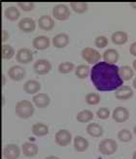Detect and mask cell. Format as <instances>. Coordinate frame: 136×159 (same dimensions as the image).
<instances>
[{
  "label": "cell",
  "instance_id": "5b68a950",
  "mask_svg": "<svg viewBox=\"0 0 136 159\" xmlns=\"http://www.w3.org/2000/svg\"><path fill=\"white\" fill-rule=\"evenodd\" d=\"M52 69L51 63L45 59H39L34 63L33 70L34 71L40 74V75H44V74H48Z\"/></svg>",
  "mask_w": 136,
  "mask_h": 159
},
{
  "label": "cell",
  "instance_id": "7c38bea8",
  "mask_svg": "<svg viewBox=\"0 0 136 159\" xmlns=\"http://www.w3.org/2000/svg\"><path fill=\"white\" fill-rule=\"evenodd\" d=\"M50 40L47 36H38L33 40V46L34 48L38 50H44L49 48Z\"/></svg>",
  "mask_w": 136,
  "mask_h": 159
},
{
  "label": "cell",
  "instance_id": "d6986e66",
  "mask_svg": "<svg viewBox=\"0 0 136 159\" xmlns=\"http://www.w3.org/2000/svg\"><path fill=\"white\" fill-rule=\"evenodd\" d=\"M23 90L29 95H33V93H38L41 90V84L37 80H28L24 83Z\"/></svg>",
  "mask_w": 136,
  "mask_h": 159
},
{
  "label": "cell",
  "instance_id": "484cf974",
  "mask_svg": "<svg viewBox=\"0 0 136 159\" xmlns=\"http://www.w3.org/2000/svg\"><path fill=\"white\" fill-rule=\"evenodd\" d=\"M93 118H94V114L92 113V111L87 110V109L80 111L76 116V120L79 121V123H83V124L92 120Z\"/></svg>",
  "mask_w": 136,
  "mask_h": 159
},
{
  "label": "cell",
  "instance_id": "9c48e42d",
  "mask_svg": "<svg viewBox=\"0 0 136 159\" xmlns=\"http://www.w3.org/2000/svg\"><path fill=\"white\" fill-rule=\"evenodd\" d=\"M20 154V149L16 144H8L3 149V155L6 159H17Z\"/></svg>",
  "mask_w": 136,
  "mask_h": 159
},
{
  "label": "cell",
  "instance_id": "74e56055",
  "mask_svg": "<svg viewBox=\"0 0 136 159\" xmlns=\"http://www.w3.org/2000/svg\"><path fill=\"white\" fill-rule=\"evenodd\" d=\"M9 39V33L7 30H2V43H5Z\"/></svg>",
  "mask_w": 136,
  "mask_h": 159
},
{
  "label": "cell",
  "instance_id": "4dcf8cb0",
  "mask_svg": "<svg viewBox=\"0 0 136 159\" xmlns=\"http://www.w3.org/2000/svg\"><path fill=\"white\" fill-rule=\"evenodd\" d=\"M75 68V65L74 63L71 62H63L59 65L58 67V70L59 72L63 73V74H66V73H70V71H72Z\"/></svg>",
  "mask_w": 136,
  "mask_h": 159
},
{
  "label": "cell",
  "instance_id": "ffe728a7",
  "mask_svg": "<svg viewBox=\"0 0 136 159\" xmlns=\"http://www.w3.org/2000/svg\"><path fill=\"white\" fill-rule=\"evenodd\" d=\"M38 23L39 27L44 31H50L54 27V20L49 16H42L39 18Z\"/></svg>",
  "mask_w": 136,
  "mask_h": 159
},
{
  "label": "cell",
  "instance_id": "ab89813d",
  "mask_svg": "<svg viewBox=\"0 0 136 159\" xmlns=\"http://www.w3.org/2000/svg\"><path fill=\"white\" fill-rule=\"evenodd\" d=\"M132 67H133V69H134V70L136 71V59L132 62Z\"/></svg>",
  "mask_w": 136,
  "mask_h": 159
},
{
  "label": "cell",
  "instance_id": "9a60e30c",
  "mask_svg": "<svg viewBox=\"0 0 136 159\" xmlns=\"http://www.w3.org/2000/svg\"><path fill=\"white\" fill-rule=\"evenodd\" d=\"M70 38L65 33H60L56 36H54L52 39V44L57 48H64L69 44Z\"/></svg>",
  "mask_w": 136,
  "mask_h": 159
},
{
  "label": "cell",
  "instance_id": "836d02e7",
  "mask_svg": "<svg viewBox=\"0 0 136 159\" xmlns=\"http://www.w3.org/2000/svg\"><path fill=\"white\" fill-rule=\"evenodd\" d=\"M97 116L101 120H106L110 117V110L107 107H101L97 111Z\"/></svg>",
  "mask_w": 136,
  "mask_h": 159
},
{
  "label": "cell",
  "instance_id": "ba28073f",
  "mask_svg": "<svg viewBox=\"0 0 136 159\" xmlns=\"http://www.w3.org/2000/svg\"><path fill=\"white\" fill-rule=\"evenodd\" d=\"M112 118L117 123H125L129 118V111L123 106L116 107L112 113Z\"/></svg>",
  "mask_w": 136,
  "mask_h": 159
},
{
  "label": "cell",
  "instance_id": "3957f363",
  "mask_svg": "<svg viewBox=\"0 0 136 159\" xmlns=\"http://www.w3.org/2000/svg\"><path fill=\"white\" fill-rule=\"evenodd\" d=\"M118 149V144L113 139H104L98 145V151L104 155L114 154Z\"/></svg>",
  "mask_w": 136,
  "mask_h": 159
},
{
  "label": "cell",
  "instance_id": "ac0fdd59",
  "mask_svg": "<svg viewBox=\"0 0 136 159\" xmlns=\"http://www.w3.org/2000/svg\"><path fill=\"white\" fill-rule=\"evenodd\" d=\"M120 58V55L118 53V51L116 49L113 48H109L104 51L103 53V59L104 62L108 63V64H112L115 65L118 61H119Z\"/></svg>",
  "mask_w": 136,
  "mask_h": 159
},
{
  "label": "cell",
  "instance_id": "f35d334b",
  "mask_svg": "<svg viewBox=\"0 0 136 159\" xmlns=\"http://www.w3.org/2000/svg\"><path fill=\"white\" fill-rule=\"evenodd\" d=\"M45 159H60V158H58L57 156H54V155H51V156H48Z\"/></svg>",
  "mask_w": 136,
  "mask_h": 159
},
{
  "label": "cell",
  "instance_id": "30bf717a",
  "mask_svg": "<svg viewBox=\"0 0 136 159\" xmlns=\"http://www.w3.org/2000/svg\"><path fill=\"white\" fill-rule=\"evenodd\" d=\"M16 60L20 64H28L33 61V52L29 48H20L16 55Z\"/></svg>",
  "mask_w": 136,
  "mask_h": 159
},
{
  "label": "cell",
  "instance_id": "d4e9b609",
  "mask_svg": "<svg viewBox=\"0 0 136 159\" xmlns=\"http://www.w3.org/2000/svg\"><path fill=\"white\" fill-rule=\"evenodd\" d=\"M48 126L42 123H38V124H35L32 126V132L35 136H38V137H43L45 136L48 133Z\"/></svg>",
  "mask_w": 136,
  "mask_h": 159
},
{
  "label": "cell",
  "instance_id": "ee69618b",
  "mask_svg": "<svg viewBox=\"0 0 136 159\" xmlns=\"http://www.w3.org/2000/svg\"><path fill=\"white\" fill-rule=\"evenodd\" d=\"M132 159H136V151L133 152V155H132Z\"/></svg>",
  "mask_w": 136,
  "mask_h": 159
},
{
  "label": "cell",
  "instance_id": "5bb4252c",
  "mask_svg": "<svg viewBox=\"0 0 136 159\" xmlns=\"http://www.w3.org/2000/svg\"><path fill=\"white\" fill-rule=\"evenodd\" d=\"M19 28L21 31H23L25 33H30V32L35 31L36 23L31 17H24V18H22V20H20Z\"/></svg>",
  "mask_w": 136,
  "mask_h": 159
},
{
  "label": "cell",
  "instance_id": "f546056e",
  "mask_svg": "<svg viewBox=\"0 0 136 159\" xmlns=\"http://www.w3.org/2000/svg\"><path fill=\"white\" fill-rule=\"evenodd\" d=\"M15 55V49L13 46L9 44H3L2 45V59L4 60H9L13 58Z\"/></svg>",
  "mask_w": 136,
  "mask_h": 159
},
{
  "label": "cell",
  "instance_id": "277c9868",
  "mask_svg": "<svg viewBox=\"0 0 136 159\" xmlns=\"http://www.w3.org/2000/svg\"><path fill=\"white\" fill-rule=\"evenodd\" d=\"M81 56H82V58L88 64H92V65L97 64L98 61L102 58L101 53L97 51L93 48H85L82 51H81Z\"/></svg>",
  "mask_w": 136,
  "mask_h": 159
},
{
  "label": "cell",
  "instance_id": "e0dca14e",
  "mask_svg": "<svg viewBox=\"0 0 136 159\" xmlns=\"http://www.w3.org/2000/svg\"><path fill=\"white\" fill-rule=\"evenodd\" d=\"M74 147L78 152H83L89 148L88 140L82 136H75L74 139Z\"/></svg>",
  "mask_w": 136,
  "mask_h": 159
},
{
  "label": "cell",
  "instance_id": "f6af8a7d",
  "mask_svg": "<svg viewBox=\"0 0 136 159\" xmlns=\"http://www.w3.org/2000/svg\"><path fill=\"white\" fill-rule=\"evenodd\" d=\"M133 132H134V134L136 135V126H135V127L133 128Z\"/></svg>",
  "mask_w": 136,
  "mask_h": 159
},
{
  "label": "cell",
  "instance_id": "7402d4cb",
  "mask_svg": "<svg viewBox=\"0 0 136 159\" xmlns=\"http://www.w3.org/2000/svg\"><path fill=\"white\" fill-rule=\"evenodd\" d=\"M129 40V36L124 31H117L114 32L111 36V41L113 43L118 44V45H122L125 44Z\"/></svg>",
  "mask_w": 136,
  "mask_h": 159
},
{
  "label": "cell",
  "instance_id": "7a4b0ae2",
  "mask_svg": "<svg viewBox=\"0 0 136 159\" xmlns=\"http://www.w3.org/2000/svg\"><path fill=\"white\" fill-rule=\"evenodd\" d=\"M34 112V106L29 100H20L16 104V114L21 119L30 118Z\"/></svg>",
  "mask_w": 136,
  "mask_h": 159
},
{
  "label": "cell",
  "instance_id": "d6a6232c",
  "mask_svg": "<svg viewBox=\"0 0 136 159\" xmlns=\"http://www.w3.org/2000/svg\"><path fill=\"white\" fill-rule=\"evenodd\" d=\"M118 138L121 142H129L131 138H132V135H131V132L128 129H121L119 132H118Z\"/></svg>",
  "mask_w": 136,
  "mask_h": 159
},
{
  "label": "cell",
  "instance_id": "1f68e13d",
  "mask_svg": "<svg viewBox=\"0 0 136 159\" xmlns=\"http://www.w3.org/2000/svg\"><path fill=\"white\" fill-rule=\"evenodd\" d=\"M85 100L90 105H96L98 103L99 101H101V97H99L98 93H89L88 95H86V97H85Z\"/></svg>",
  "mask_w": 136,
  "mask_h": 159
},
{
  "label": "cell",
  "instance_id": "8d00e7d4",
  "mask_svg": "<svg viewBox=\"0 0 136 159\" xmlns=\"http://www.w3.org/2000/svg\"><path fill=\"white\" fill-rule=\"evenodd\" d=\"M129 52H130L131 55L136 56V42H134L133 43L130 44V46H129Z\"/></svg>",
  "mask_w": 136,
  "mask_h": 159
},
{
  "label": "cell",
  "instance_id": "4fadbf2b",
  "mask_svg": "<svg viewBox=\"0 0 136 159\" xmlns=\"http://www.w3.org/2000/svg\"><path fill=\"white\" fill-rule=\"evenodd\" d=\"M133 90L129 86H122L115 92V97L119 100H126L132 98Z\"/></svg>",
  "mask_w": 136,
  "mask_h": 159
},
{
  "label": "cell",
  "instance_id": "603a6c76",
  "mask_svg": "<svg viewBox=\"0 0 136 159\" xmlns=\"http://www.w3.org/2000/svg\"><path fill=\"white\" fill-rule=\"evenodd\" d=\"M4 16L7 20H11V21H15L19 20V17L20 16V13L19 11V9L15 6H10L5 9L4 11Z\"/></svg>",
  "mask_w": 136,
  "mask_h": 159
},
{
  "label": "cell",
  "instance_id": "b9f144b4",
  "mask_svg": "<svg viewBox=\"0 0 136 159\" xmlns=\"http://www.w3.org/2000/svg\"><path fill=\"white\" fill-rule=\"evenodd\" d=\"M130 6H131L132 8H134L135 10H136V2H131V3H130Z\"/></svg>",
  "mask_w": 136,
  "mask_h": 159
},
{
  "label": "cell",
  "instance_id": "e575fe53",
  "mask_svg": "<svg viewBox=\"0 0 136 159\" xmlns=\"http://www.w3.org/2000/svg\"><path fill=\"white\" fill-rule=\"evenodd\" d=\"M95 44L98 48H103L108 44V40L104 36H98L95 40Z\"/></svg>",
  "mask_w": 136,
  "mask_h": 159
},
{
  "label": "cell",
  "instance_id": "4316f807",
  "mask_svg": "<svg viewBox=\"0 0 136 159\" xmlns=\"http://www.w3.org/2000/svg\"><path fill=\"white\" fill-rule=\"evenodd\" d=\"M70 5L72 11L77 14H84L88 11V4L86 2H70Z\"/></svg>",
  "mask_w": 136,
  "mask_h": 159
},
{
  "label": "cell",
  "instance_id": "52a82bcc",
  "mask_svg": "<svg viewBox=\"0 0 136 159\" xmlns=\"http://www.w3.org/2000/svg\"><path fill=\"white\" fill-rule=\"evenodd\" d=\"M71 142V134L67 129H60L55 134V143L60 147H67Z\"/></svg>",
  "mask_w": 136,
  "mask_h": 159
},
{
  "label": "cell",
  "instance_id": "83f0119b",
  "mask_svg": "<svg viewBox=\"0 0 136 159\" xmlns=\"http://www.w3.org/2000/svg\"><path fill=\"white\" fill-rule=\"evenodd\" d=\"M120 75L123 80H130L134 75V71L129 66H123L120 68Z\"/></svg>",
  "mask_w": 136,
  "mask_h": 159
},
{
  "label": "cell",
  "instance_id": "8fae6325",
  "mask_svg": "<svg viewBox=\"0 0 136 159\" xmlns=\"http://www.w3.org/2000/svg\"><path fill=\"white\" fill-rule=\"evenodd\" d=\"M8 75L14 81H20L25 75V70L20 66H13L9 69Z\"/></svg>",
  "mask_w": 136,
  "mask_h": 159
},
{
  "label": "cell",
  "instance_id": "8992f818",
  "mask_svg": "<svg viewBox=\"0 0 136 159\" xmlns=\"http://www.w3.org/2000/svg\"><path fill=\"white\" fill-rule=\"evenodd\" d=\"M52 15L57 20H67L70 17V12L66 5L58 4L56 6H54L52 10Z\"/></svg>",
  "mask_w": 136,
  "mask_h": 159
},
{
  "label": "cell",
  "instance_id": "d590c367",
  "mask_svg": "<svg viewBox=\"0 0 136 159\" xmlns=\"http://www.w3.org/2000/svg\"><path fill=\"white\" fill-rule=\"evenodd\" d=\"M17 5L20 6V9H22L25 12H30L34 10L35 8V3L34 2H19Z\"/></svg>",
  "mask_w": 136,
  "mask_h": 159
},
{
  "label": "cell",
  "instance_id": "f1b7e54d",
  "mask_svg": "<svg viewBox=\"0 0 136 159\" xmlns=\"http://www.w3.org/2000/svg\"><path fill=\"white\" fill-rule=\"evenodd\" d=\"M90 72L89 67L86 65H79L75 69V75L79 79H84L88 76V74Z\"/></svg>",
  "mask_w": 136,
  "mask_h": 159
},
{
  "label": "cell",
  "instance_id": "60d3db41",
  "mask_svg": "<svg viewBox=\"0 0 136 159\" xmlns=\"http://www.w3.org/2000/svg\"><path fill=\"white\" fill-rule=\"evenodd\" d=\"M5 83H6V77L5 75H2V85H5Z\"/></svg>",
  "mask_w": 136,
  "mask_h": 159
},
{
  "label": "cell",
  "instance_id": "44dd1931",
  "mask_svg": "<svg viewBox=\"0 0 136 159\" xmlns=\"http://www.w3.org/2000/svg\"><path fill=\"white\" fill-rule=\"evenodd\" d=\"M86 131H87V133L90 136L98 138V137L102 136V134H103V128L101 125H99L98 124L92 123V124L88 125V126L86 128Z\"/></svg>",
  "mask_w": 136,
  "mask_h": 159
},
{
  "label": "cell",
  "instance_id": "7bdbcfd3",
  "mask_svg": "<svg viewBox=\"0 0 136 159\" xmlns=\"http://www.w3.org/2000/svg\"><path fill=\"white\" fill-rule=\"evenodd\" d=\"M132 84H133V87H134V89L136 90V77L134 78V80H133V82H132Z\"/></svg>",
  "mask_w": 136,
  "mask_h": 159
},
{
  "label": "cell",
  "instance_id": "cb8c5ba5",
  "mask_svg": "<svg viewBox=\"0 0 136 159\" xmlns=\"http://www.w3.org/2000/svg\"><path fill=\"white\" fill-rule=\"evenodd\" d=\"M22 152L27 157H32L35 156L38 153V146L34 143H24L22 145Z\"/></svg>",
  "mask_w": 136,
  "mask_h": 159
},
{
  "label": "cell",
  "instance_id": "6da1fadb",
  "mask_svg": "<svg viewBox=\"0 0 136 159\" xmlns=\"http://www.w3.org/2000/svg\"><path fill=\"white\" fill-rule=\"evenodd\" d=\"M90 75L93 85L101 92L118 90L124 83L120 75L119 67L106 62H98L94 65Z\"/></svg>",
  "mask_w": 136,
  "mask_h": 159
},
{
  "label": "cell",
  "instance_id": "2e32d148",
  "mask_svg": "<svg viewBox=\"0 0 136 159\" xmlns=\"http://www.w3.org/2000/svg\"><path fill=\"white\" fill-rule=\"evenodd\" d=\"M33 103L39 108H45L50 103V98L47 93H38L33 98Z\"/></svg>",
  "mask_w": 136,
  "mask_h": 159
}]
</instances>
